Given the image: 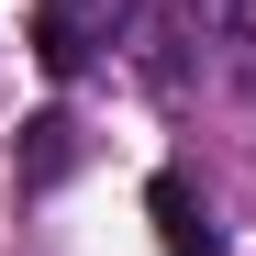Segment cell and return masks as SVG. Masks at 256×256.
<instances>
[{"instance_id":"cell-1","label":"cell","mask_w":256,"mask_h":256,"mask_svg":"<svg viewBox=\"0 0 256 256\" xmlns=\"http://www.w3.org/2000/svg\"><path fill=\"white\" fill-rule=\"evenodd\" d=\"M112 22H122V0H34V56H45L56 78H78L112 45Z\"/></svg>"},{"instance_id":"cell-2","label":"cell","mask_w":256,"mask_h":256,"mask_svg":"<svg viewBox=\"0 0 256 256\" xmlns=\"http://www.w3.org/2000/svg\"><path fill=\"white\" fill-rule=\"evenodd\" d=\"M145 212H156V245H167V256H223V234H212V212H200L190 178H156Z\"/></svg>"},{"instance_id":"cell-3","label":"cell","mask_w":256,"mask_h":256,"mask_svg":"<svg viewBox=\"0 0 256 256\" xmlns=\"http://www.w3.org/2000/svg\"><path fill=\"white\" fill-rule=\"evenodd\" d=\"M67 156H78V145H67V112L22 122V190H56V178H67Z\"/></svg>"}]
</instances>
